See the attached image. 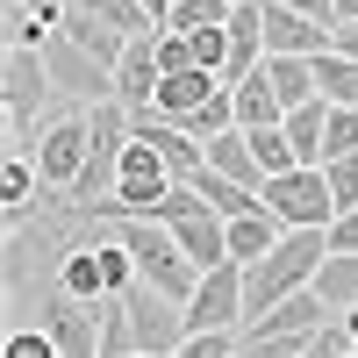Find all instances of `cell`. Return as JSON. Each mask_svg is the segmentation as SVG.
<instances>
[{"mask_svg":"<svg viewBox=\"0 0 358 358\" xmlns=\"http://www.w3.org/2000/svg\"><path fill=\"white\" fill-rule=\"evenodd\" d=\"M337 22H358V0H337Z\"/></svg>","mask_w":358,"mask_h":358,"instance_id":"cell-30","label":"cell"},{"mask_svg":"<svg viewBox=\"0 0 358 358\" xmlns=\"http://www.w3.org/2000/svg\"><path fill=\"white\" fill-rule=\"evenodd\" d=\"M122 301H129V322H136V351L143 358H165V351H187V301H172V294H158L151 280H136L129 294H122Z\"/></svg>","mask_w":358,"mask_h":358,"instance_id":"cell-9","label":"cell"},{"mask_svg":"<svg viewBox=\"0 0 358 358\" xmlns=\"http://www.w3.org/2000/svg\"><path fill=\"white\" fill-rule=\"evenodd\" d=\"M315 86H322V101H344V108H358V57L351 50H315Z\"/></svg>","mask_w":358,"mask_h":358,"instance_id":"cell-17","label":"cell"},{"mask_svg":"<svg viewBox=\"0 0 358 358\" xmlns=\"http://www.w3.org/2000/svg\"><path fill=\"white\" fill-rule=\"evenodd\" d=\"M337 308L322 301V287H294V294H280L273 308L265 315H251L244 330V351H273V358H308V337L322 330V322H330Z\"/></svg>","mask_w":358,"mask_h":358,"instance_id":"cell-2","label":"cell"},{"mask_svg":"<svg viewBox=\"0 0 358 358\" xmlns=\"http://www.w3.org/2000/svg\"><path fill=\"white\" fill-rule=\"evenodd\" d=\"M265 208L287 222V229H330V215H337V194H330V172L322 165H287V172H273L265 179Z\"/></svg>","mask_w":358,"mask_h":358,"instance_id":"cell-4","label":"cell"},{"mask_svg":"<svg viewBox=\"0 0 358 358\" xmlns=\"http://www.w3.org/2000/svg\"><path fill=\"white\" fill-rule=\"evenodd\" d=\"M315 287L330 308H358V251H330L315 265Z\"/></svg>","mask_w":358,"mask_h":358,"instance_id":"cell-18","label":"cell"},{"mask_svg":"<svg viewBox=\"0 0 358 358\" xmlns=\"http://www.w3.org/2000/svg\"><path fill=\"white\" fill-rule=\"evenodd\" d=\"M322 172H330V194H337V208H358V151H351V158H330Z\"/></svg>","mask_w":358,"mask_h":358,"instance_id":"cell-24","label":"cell"},{"mask_svg":"<svg viewBox=\"0 0 358 358\" xmlns=\"http://www.w3.org/2000/svg\"><path fill=\"white\" fill-rule=\"evenodd\" d=\"M158 79H165V65H158V29H143V36H129L122 65H115V101L151 108L158 101Z\"/></svg>","mask_w":358,"mask_h":358,"instance_id":"cell-11","label":"cell"},{"mask_svg":"<svg viewBox=\"0 0 358 358\" xmlns=\"http://www.w3.org/2000/svg\"><path fill=\"white\" fill-rule=\"evenodd\" d=\"M280 236H287V222L273 215V208H244V215H229V258H265V251H273L280 244Z\"/></svg>","mask_w":358,"mask_h":358,"instance_id":"cell-15","label":"cell"},{"mask_svg":"<svg viewBox=\"0 0 358 358\" xmlns=\"http://www.w3.org/2000/svg\"><path fill=\"white\" fill-rule=\"evenodd\" d=\"M194 57L208 72H222V57H229V22H208V29H194Z\"/></svg>","mask_w":358,"mask_h":358,"instance_id":"cell-23","label":"cell"},{"mask_svg":"<svg viewBox=\"0 0 358 358\" xmlns=\"http://www.w3.org/2000/svg\"><path fill=\"white\" fill-rule=\"evenodd\" d=\"M50 65H43V43H8V65H0V108H8V151H36V115H43Z\"/></svg>","mask_w":358,"mask_h":358,"instance_id":"cell-3","label":"cell"},{"mask_svg":"<svg viewBox=\"0 0 358 358\" xmlns=\"http://www.w3.org/2000/svg\"><path fill=\"white\" fill-rule=\"evenodd\" d=\"M43 322H50L57 358H101V308H94V301L50 294V301H43Z\"/></svg>","mask_w":358,"mask_h":358,"instance_id":"cell-10","label":"cell"},{"mask_svg":"<svg viewBox=\"0 0 358 358\" xmlns=\"http://www.w3.org/2000/svg\"><path fill=\"white\" fill-rule=\"evenodd\" d=\"M22 8H29V15H43V22L57 29V22H65V8H72V0H22Z\"/></svg>","mask_w":358,"mask_h":358,"instance_id":"cell-26","label":"cell"},{"mask_svg":"<svg viewBox=\"0 0 358 358\" xmlns=\"http://www.w3.org/2000/svg\"><path fill=\"white\" fill-rule=\"evenodd\" d=\"M330 251H358V208H337L330 215Z\"/></svg>","mask_w":358,"mask_h":358,"instance_id":"cell-25","label":"cell"},{"mask_svg":"<svg viewBox=\"0 0 358 358\" xmlns=\"http://www.w3.org/2000/svg\"><path fill=\"white\" fill-rule=\"evenodd\" d=\"M143 8H151V22L165 29V15H172V0H143Z\"/></svg>","mask_w":358,"mask_h":358,"instance_id":"cell-29","label":"cell"},{"mask_svg":"<svg viewBox=\"0 0 358 358\" xmlns=\"http://www.w3.org/2000/svg\"><path fill=\"white\" fill-rule=\"evenodd\" d=\"M337 50H351V57H358V22H337Z\"/></svg>","mask_w":358,"mask_h":358,"instance_id":"cell-28","label":"cell"},{"mask_svg":"<svg viewBox=\"0 0 358 358\" xmlns=\"http://www.w3.org/2000/svg\"><path fill=\"white\" fill-rule=\"evenodd\" d=\"M229 8L236 0H172V15H165V29H208V22H229Z\"/></svg>","mask_w":358,"mask_h":358,"instance_id":"cell-21","label":"cell"},{"mask_svg":"<svg viewBox=\"0 0 358 358\" xmlns=\"http://www.w3.org/2000/svg\"><path fill=\"white\" fill-rule=\"evenodd\" d=\"M351 151H358V108L330 101V129H322V165H330V158H351Z\"/></svg>","mask_w":358,"mask_h":358,"instance_id":"cell-20","label":"cell"},{"mask_svg":"<svg viewBox=\"0 0 358 358\" xmlns=\"http://www.w3.org/2000/svg\"><path fill=\"white\" fill-rule=\"evenodd\" d=\"M215 86H229V79L208 72V65H179V72L158 79V101H151V108H158V115H194L208 94H215Z\"/></svg>","mask_w":358,"mask_h":358,"instance_id":"cell-13","label":"cell"},{"mask_svg":"<svg viewBox=\"0 0 358 358\" xmlns=\"http://www.w3.org/2000/svg\"><path fill=\"white\" fill-rule=\"evenodd\" d=\"M265 65V0H236L229 8V57H222V79L236 86L244 72Z\"/></svg>","mask_w":358,"mask_h":358,"instance_id":"cell-12","label":"cell"},{"mask_svg":"<svg viewBox=\"0 0 358 358\" xmlns=\"http://www.w3.org/2000/svg\"><path fill=\"white\" fill-rule=\"evenodd\" d=\"M208 165H215L222 179L265 187V165H258V151H251V129H244V122H236V129H222V136H208Z\"/></svg>","mask_w":358,"mask_h":358,"instance_id":"cell-14","label":"cell"},{"mask_svg":"<svg viewBox=\"0 0 358 358\" xmlns=\"http://www.w3.org/2000/svg\"><path fill=\"white\" fill-rule=\"evenodd\" d=\"M322 258H330V229H287L265 258H251V265H244V322L265 315L280 294L315 287V265H322Z\"/></svg>","mask_w":358,"mask_h":358,"instance_id":"cell-1","label":"cell"},{"mask_svg":"<svg viewBox=\"0 0 358 358\" xmlns=\"http://www.w3.org/2000/svg\"><path fill=\"white\" fill-rule=\"evenodd\" d=\"M8 358H57V344H50V322H36V330H8V344H0Z\"/></svg>","mask_w":358,"mask_h":358,"instance_id":"cell-22","label":"cell"},{"mask_svg":"<svg viewBox=\"0 0 358 358\" xmlns=\"http://www.w3.org/2000/svg\"><path fill=\"white\" fill-rule=\"evenodd\" d=\"M43 65H50V86H57L65 101H101V94H115V65H108V57H94L86 43H72L65 29H50Z\"/></svg>","mask_w":358,"mask_h":358,"instance_id":"cell-8","label":"cell"},{"mask_svg":"<svg viewBox=\"0 0 358 358\" xmlns=\"http://www.w3.org/2000/svg\"><path fill=\"white\" fill-rule=\"evenodd\" d=\"M280 94H273V72H244V79H236V122H244V129H258V122H280Z\"/></svg>","mask_w":358,"mask_h":358,"instance_id":"cell-16","label":"cell"},{"mask_svg":"<svg viewBox=\"0 0 358 358\" xmlns=\"http://www.w3.org/2000/svg\"><path fill=\"white\" fill-rule=\"evenodd\" d=\"M86 143H94V129H86V108L79 115H57V122L36 129V172H43V194H72V179L86 165Z\"/></svg>","mask_w":358,"mask_h":358,"instance_id":"cell-7","label":"cell"},{"mask_svg":"<svg viewBox=\"0 0 358 358\" xmlns=\"http://www.w3.org/2000/svg\"><path fill=\"white\" fill-rule=\"evenodd\" d=\"M201 330H244V258L208 265L201 287L187 294V337Z\"/></svg>","mask_w":358,"mask_h":358,"instance_id":"cell-6","label":"cell"},{"mask_svg":"<svg viewBox=\"0 0 358 358\" xmlns=\"http://www.w3.org/2000/svg\"><path fill=\"white\" fill-rule=\"evenodd\" d=\"M251 151H258L265 179H273V172H287V165H301V158H294V143H287V129H280V122H258V129H251Z\"/></svg>","mask_w":358,"mask_h":358,"instance_id":"cell-19","label":"cell"},{"mask_svg":"<svg viewBox=\"0 0 358 358\" xmlns=\"http://www.w3.org/2000/svg\"><path fill=\"white\" fill-rule=\"evenodd\" d=\"M287 8H301V15H315V22H337V0H287Z\"/></svg>","mask_w":358,"mask_h":358,"instance_id":"cell-27","label":"cell"},{"mask_svg":"<svg viewBox=\"0 0 358 358\" xmlns=\"http://www.w3.org/2000/svg\"><path fill=\"white\" fill-rule=\"evenodd\" d=\"M172 165H165V151L151 136H129L122 143V165H115V201H108V215H158V201H165V187H172Z\"/></svg>","mask_w":358,"mask_h":358,"instance_id":"cell-5","label":"cell"}]
</instances>
